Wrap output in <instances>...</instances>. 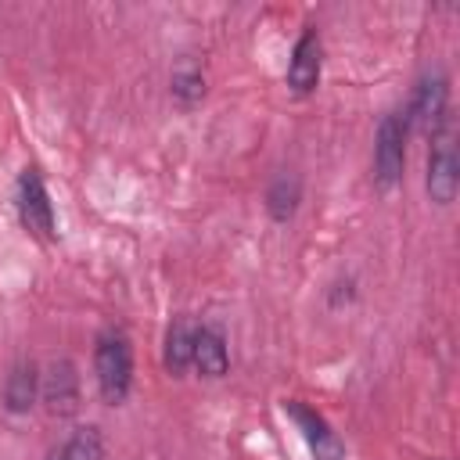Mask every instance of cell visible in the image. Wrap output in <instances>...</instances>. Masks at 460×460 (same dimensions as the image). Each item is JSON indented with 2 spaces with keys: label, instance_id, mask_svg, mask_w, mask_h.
<instances>
[{
  "label": "cell",
  "instance_id": "obj_1",
  "mask_svg": "<svg viewBox=\"0 0 460 460\" xmlns=\"http://www.w3.org/2000/svg\"><path fill=\"white\" fill-rule=\"evenodd\" d=\"M93 374L97 388L108 402H122L133 385V349L122 331H101L93 345Z\"/></svg>",
  "mask_w": 460,
  "mask_h": 460
},
{
  "label": "cell",
  "instance_id": "obj_2",
  "mask_svg": "<svg viewBox=\"0 0 460 460\" xmlns=\"http://www.w3.org/2000/svg\"><path fill=\"white\" fill-rule=\"evenodd\" d=\"M406 133H410V122L399 111L385 115L381 126H377V137H374V176H377L381 187H392L402 176V165H406Z\"/></svg>",
  "mask_w": 460,
  "mask_h": 460
},
{
  "label": "cell",
  "instance_id": "obj_3",
  "mask_svg": "<svg viewBox=\"0 0 460 460\" xmlns=\"http://www.w3.org/2000/svg\"><path fill=\"white\" fill-rule=\"evenodd\" d=\"M460 187V158H456V137L449 129H435L431 151H428V194L438 205H449Z\"/></svg>",
  "mask_w": 460,
  "mask_h": 460
},
{
  "label": "cell",
  "instance_id": "obj_4",
  "mask_svg": "<svg viewBox=\"0 0 460 460\" xmlns=\"http://www.w3.org/2000/svg\"><path fill=\"white\" fill-rule=\"evenodd\" d=\"M18 216L32 234L54 237V205H50L47 183L36 169H25L18 180Z\"/></svg>",
  "mask_w": 460,
  "mask_h": 460
},
{
  "label": "cell",
  "instance_id": "obj_5",
  "mask_svg": "<svg viewBox=\"0 0 460 460\" xmlns=\"http://www.w3.org/2000/svg\"><path fill=\"white\" fill-rule=\"evenodd\" d=\"M284 413L298 424V431L305 435V442H309V449H313L316 460H345V446L338 442V435L331 431V424L316 410L302 406L298 399H288L284 402Z\"/></svg>",
  "mask_w": 460,
  "mask_h": 460
},
{
  "label": "cell",
  "instance_id": "obj_6",
  "mask_svg": "<svg viewBox=\"0 0 460 460\" xmlns=\"http://www.w3.org/2000/svg\"><path fill=\"white\" fill-rule=\"evenodd\" d=\"M446 101H449V83L442 72L424 75L413 86V101H410V115L406 122H413L417 129H438L446 119Z\"/></svg>",
  "mask_w": 460,
  "mask_h": 460
},
{
  "label": "cell",
  "instance_id": "obj_7",
  "mask_svg": "<svg viewBox=\"0 0 460 460\" xmlns=\"http://www.w3.org/2000/svg\"><path fill=\"white\" fill-rule=\"evenodd\" d=\"M40 395L47 402L50 413L58 417H68L79 410V374H75V363L72 359H54L40 381Z\"/></svg>",
  "mask_w": 460,
  "mask_h": 460
},
{
  "label": "cell",
  "instance_id": "obj_8",
  "mask_svg": "<svg viewBox=\"0 0 460 460\" xmlns=\"http://www.w3.org/2000/svg\"><path fill=\"white\" fill-rule=\"evenodd\" d=\"M320 61H323V47L320 36L313 29H305L291 50V65H288V86L295 93H309L320 83Z\"/></svg>",
  "mask_w": 460,
  "mask_h": 460
},
{
  "label": "cell",
  "instance_id": "obj_9",
  "mask_svg": "<svg viewBox=\"0 0 460 460\" xmlns=\"http://www.w3.org/2000/svg\"><path fill=\"white\" fill-rule=\"evenodd\" d=\"M190 363L205 374V377H223L226 367H230V352H226V338L219 334V327H208L201 323L194 331V356Z\"/></svg>",
  "mask_w": 460,
  "mask_h": 460
},
{
  "label": "cell",
  "instance_id": "obj_10",
  "mask_svg": "<svg viewBox=\"0 0 460 460\" xmlns=\"http://www.w3.org/2000/svg\"><path fill=\"white\" fill-rule=\"evenodd\" d=\"M36 392H40V374L32 363H14L4 377V406L11 413H25L32 402H36Z\"/></svg>",
  "mask_w": 460,
  "mask_h": 460
},
{
  "label": "cell",
  "instance_id": "obj_11",
  "mask_svg": "<svg viewBox=\"0 0 460 460\" xmlns=\"http://www.w3.org/2000/svg\"><path fill=\"white\" fill-rule=\"evenodd\" d=\"M298 201H302V183H298V176H291V172H280V176L270 183V190H266V208H270V216L280 219V223L295 216Z\"/></svg>",
  "mask_w": 460,
  "mask_h": 460
},
{
  "label": "cell",
  "instance_id": "obj_12",
  "mask_svg": "<svg viewBox=\"0 0 460 460\" xmlns=\"http://www.w3.org/2000/svg\"><path fill=\"white\" fill-rule=\"evenodd\" d=\"M190 356H194V331L187 320H176L165 331V356H162L169 374H183L190 367Z\"/></svg>",
  "mask_w": 460,
  "mask_h": 460
},
{
  "label": "cell",
  "instance_id": "obj_13",
  "mask_svg": "<svg viewBox=\"0 0 460 460\" xmlns=\"http://www.w3.org/2000/svg\"><path fill=\"white\" fill-rule=\"evenodd\" d=\"M61 460H104V438L93 424L72 431V438L61 449Z\"/></svg>",
  "mask_w": 460,
  "mask_h": 460
},
{
  "label": "cell",
  "instance_id": "obj_14",
  "mask_svg": "<svg viewBox=\"0 0 460 460\" xmlns=\"http://www.w3.org/2000/svg\"><path fill=\"white\" fill-rule=\"evenodd\" d=\"M172 93H176L183 104H194V101L205 93V79H201V72H198V68H183V72H176V75H172Z\"/></svg>",
  "mask_w": 460,
  "mask_h": 460
},
{
  "label": "cell",
  "instance_id": "obj_15",
  "mask_svg": "<svg viewBox=\"0 0 460 460\" xmlns=\"http://www.w3.org/2000/svg\"><path fill=\"white\" fill-rule=\"evenodd\" d=\"M50 460H61V453H50Z\"/></svg>",
  "mask_w": 460,
  "mask_h": 460
}]
</instances>
